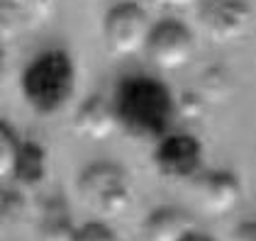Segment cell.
<instances>
[{"instance_id": "cell-1", "label": "cell", "mask_w": 256, "mask_h": 241, "mask_svg": "<svg viewBox=\"0 0 256 241\" xmlns=\"http://www.w3.org/2000/svg\"><path fill=\"white\" fill-rule=\"evenodd\" d=\"M112 105L120 127L139 141H161L168 137L178 110L171 90L164 83L144 76L122 80Z\"/></svg>"}, {"instance_id": "cell-2", "label": "cell", "mask_w": 256, "mask_h": 241, "mask_svg": "<svg viewBox=\"0 0 256 241\" xmlns=\"http://www.w3.org/2000/svg\"><path fill=\"white\" fill-rule=\"evenodd\" d=\"M76 93V63L66 51H46L22 73V95L40 115H54Z\"/></svg>"}, {"instance_id": "cell-3", "label": "cell", "mask_w": 256, "mask_h": 241, "mask_svg": "<svg viewBox=\"0 0 256 241\" xmlns=\"http://www.w3.org/2000/svg\"><path fill=\"white\" fill-rule=\"evenodd\" d=\"M80 202L98 217H118L132 205V185L115 163H93L78 176Z\"/></svg>"}, {"instance_id": "cell-4", "label": "cell", "mask_w": 256, "mask_h": 241, "mask_svg": "<svg viewBox=\"0 0 256 241\" xmlns=\"http://www.w3.org/2000/svg\"><path fill=\"white\" fill-rule=\"evenodd\" d=\"M152 29L154 27L149 22V15L137 2L115 5L102 22V37L108 51L115 56H134L142 49H146Z\"/></svg>"}, {"instance_id": "cell-5", "label": "cell", "mask_w": 256, "mask_h": 241, "mask_svg": "<svg viewBox=\"0 0 256 241\" xmlns=\"http://www.w3.org/2000/svg\"><path fill=\"white\" fill-rule=\"evenodd\" d=\"M154 168L164 181H196L202 168V144L190 134H168L156 144Z\"/></svg>"}, {"instance_id": "cell-6", "label": "cell", "mask_w": 256, "mask_h": 241, "mask_svg": "<svg viewBox=\"0 0 256 241\" xmlns=\"http://www.w3.org/2000/svg\"><path fill=\"white\" fill-rule=\"evenodd\" d=\"M196 51L193 32L180 20H161L154 24L149 41H146V54L154 66L161 71H178L188 66Z\"/></svg>"}, {"instance_id": "cell-7", "label": "cell", "mask_w": 256, "mask_h": 241, "mask_svg": "<svg viewBox=\"0 0 256 241\" xmlns=\"http://www.w3.org/2000/svg\"><path fill=\"white\" fill-rule=\"evenodd\" d=\"M200 22L205 34L217 44L239 39L252 24V7L246 0H200Z\"/></svg>"}, {"instance_id": "cell-8", "label": "cell", "mask_w": 256, "mask_h": 241, "mask_svg": "<svg viewBox=\"0 0 256 241\" xmlns=\"http://www.w3.org/2000/svg\"><path fill=\"white\" fill-rule=\"evenodd\" d=\"M193 183H196L198 205L210 217L230 215L242 200L239 178L230 171H208V173H200Z\"/></svg>"}, {"instance_id": "cell-9", "label": "cell", "mask_w": 256, "mask_h": 241, "mask_svg": "<svg viewBox=\"0 0 256 241\" xmlns=\"http://www.w3.org/2000/svg\"><path fill=\"white\" fill-rule=\"evenodd\" d=\"M74 127H76V132L80 137H86V139H93V141L108 139L120 127L115 105L110 100H105L102 95H90L78 107V112L74 117Z\"/></svg>"}, {"instance_id": "cell-10", "label": "cell", "mask_w": 256, "mask_h": 241, "mask_svg": "<svg viewBox=\"0 0 256 241\" xmlns=\"http://www.w3.org/2000/svg\"><path fill=\"white\" fill-rule=\"evenodd\" d=\"M193 229V220L176 207H158L144 220L146 241H183Z\"/></svg>"}, {"instance_id": "cell-11", "label": "cell", "mask_w": 256, "mask_h": 241, "mask_svg": "<svg viewBox=\"0 0 256 241\" xmlns=\"http://www.w3.org/2000/svg\"><path fill=\"white\" fill-rule=\"evenodd\" d=\"M40 229L42 241H76L78 227L71 220L68 205L59 195L40 205Z\"/></svg>"}, {"instance_id": "cell-12", "label": "cell", "mask_w": 256, "mask_h": 241, "mask_svg": "<svg viewBox=\"0 0 256 241\" xmlns=\"http://www.w3.org/2000/svg\"><path fill=\"white\" fill-rule=\"evenodd\" d=\"M46 173H49V166H46L44 146L37 141H22L20 159L12 171V178L18 181L20 190H37L44 183Z\"/></svg>"}, {"instance_id": "cell-13", "label": "cell", "mask_w": 256, "mask_h": 241, "mask_svg": "<svg viewBox=\"0 0 256 241\" xmlns=\"http://www.w3.org/2000/svg\"><path fill=\"white\" fill-rule=\"evenodd\" d=\"M232 90V76L222 68H210L200 76V88L198 93L202 95L205 102H220L222 98H227Z\"/></svg>"}, {"instance_id": "cell-14", "label": "cell", "mask_w": 256, "mask_h": 241, "mask_svg": "<svg viewBox=\"0 0 256 241\" xmlns=\"http://www.w3.org/2000/svg\"><path fill=\"white\" fill-rule=\"evenodd\" d=\"M22 151V141L18 139V134L8 127V122H0V176L2 178H10L18 159H20Z\"/></svg>"}, {"instance_id": "cell-15", "label": "cell", "mask_w": 256, "mask_h": 241, "mask_svg": "<svg viewBox=\"0 0 256 241\" xmlns=\"http://www.w3.org/2000/svg\"><path fill=\"white\" fill-rule=\"evenodd\" d=\"M32 212V202L24 195V190H5L2 193V217L5 222L20 224Z\"/></svg>"}, {"instance_id": "cell-16", "label": "cell", "mask_w": 256, "mask_h": 241, "mask_svg": "<svg viewBox=\"0 0 256 241\" xmlns=\"http://www.w3.org/2000/svg\"><path fill=\"white\" fill-rule=\"evenodd\" d=\"M8 2L20 10L24 15V20H32V22L49 20L54 7H56V0H8Z\"/></svg>"}, {"instance_id": "cell-17", "label": "cell", "mask_w": 256, "mask_h": 241, "mask_svg": "<svg viewBox=\"0 0 256 241\" xmlns=\"http://www.w3.org/2000/svg\"><path fill=\"white\" fill-rule=\"evenodd\" d=\"M76 241H120V239L108 224H102V222H88V224L78 227Z\"/></svg>"}, {"instance_id": "cell-18", "label": "cell", "mask_w": 256, "mask_h": 241, "mask_svg": "<svg viewBox=\"0 0 256 241\" xmlns=\"http://www.w3.org/2000/svg\"><path fill=\"white\" fill-rule=\"evenodd\" d=\"M208 102L202 100V95L200 93H186L183 98H180V102H178V112L183 115V117H198V115H202V107H205Z\"/></svg>"}, {"instance_id": "cell-19", "label": "cell", "mask_w": 256, "mask_h": 241, "mask_svg": "<svg viewBox=\"0 0 256 241\" xmlns=\"http://www.w3.org/2000/svg\"><path fill=\"white\" fill-rule=\"evenodd\" d=\"M232 241H256V222H244L239 224L232 234Z\"/></svg>"}, {"instance_id": "cell-20", "label": "cell", "mask_w": 256, "mask_h": 241, "mask_svg": "<svg viewBox=\"0 0 256 241\" xmlns=\"http://www.w3.org/2000/svg\"><path fill=\"white\" fill-rule=\"evenodd\" d=\"M183 241H215V239H210L208 234H200V232H190Z\"/></svg>"}, {"instance_id": "cell-21", "label": "cell", "mask_w": 256, "mask_h": 241, "mask_svg": "<svg viewBox=\"0 0 256 241\" xmlns=\"http://www.w3.org/2000/svg\"><path fill=\"white\" fill-rule=\"evenodd\" d=\"M161 2H168V5H176V7H186V5H193L200 0H161Z\"/></svg>"}]
</instances>
